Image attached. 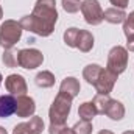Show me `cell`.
Instances as JSON below:
<instances>
[{
  "mask_svg": "<svg viewBox=\"0 0 134 134\" xmlns=\"http://www.w3.org/2000/svg\"><path fill=\"white\" fill-rule=\"evenodd\" d=\"M123 134H134V131H126V133H123Z\"/></svg>",
  "mask_w": 134,
  "mask_h": 134,
  "instance_id": "32",
  "label": "cell"
},
{
  "mask_svg": "<svg viewBox=\"0 0 134 134\" xmlns=\"http://www.w3.org/2000/svg\"><path fill=\"white\" fill-rule=\"evenodd\" d=\"M5 87L6 91L11 94V95H25L27 94V83L24 80L22 75H17V73H13L9 76H6L5 80Z\"/></svg>",
  "mask_w": 134,
  "mask_h": 134,
  "instance_id": "10",
  "label": "cell"
},
{
  "mask_svg": "<svg viewBox=\"0 0 134 134\" xmlns=\"http://www.w3.org/2000/svg\"><path fill=\"white\" fill-rule=\"evenodd\" d=\"M123 31H125V36L126 37L134 36V11L130 16H126L125 24H123Z\"/></svg>",
  "mask_w": 134,
  "mask_h": 134,
  "instance_id": "23",
  "label": "cell"
},
{
  "mask_svg": "<svg viewBox=\"0 0 134 134\" xmlns=\"http://www.w3.org/2000/svg\"><path fill=\"white\" fill-rule=\"evenodd\" d=\"M112 5H114V8H120V9H125L126 6H128V2L130 0H109Z\"/></svg>",
  "mask_w": 134,
  "mask_h": 134,
  "instance_id": "26",
  "label": "cell"
},
{
  "mask_svg": "<svg viewBox=\"0 0 134 134\" xmlns=\"http://www.w3.org/2000/svg\"><path fill=\"white\" fill-rule=\"evenodd\" d=\"M22 25L20 22L16 20H5L0 27V45L6 50V48H13L20 36H22Z\"/></svg>",
  "mask_w": 134,
  "mask_h": 134,
  "instance_id": "3",
  "label": "cell"
},
{
  "mask_svg": "<svg viewBox=\"0 0 134 134\" xmlns=\"http://www.w3.org/2000/svg\"><path fill=\"white\" fill-rule=\"evenodd\" d=\"M33 14L36 19L44 22L48 27H55L58 20V11H56V2L55 0H37L34 5Z\"/></svg>",
  "mask_w": 134,
  "mask_h": 134,
  "instance_id": "2",
  "label": "cell"
},
{
  "mask_svg": "<svg viewBox=\"0 0 134 134\" xmlns=\"http://www.w3.org/2000/svg\"><path fill=\"white\" fill-rule=\"evenodd\" d=\"M0 134H8V133H6V130H5V128H2V126H0Z\"/></svg>",
  "mask_w": 134,
  "mask_h": 134,
  "instance_id": "30",
  "label": "cell"
},
{
  "mask_svg": "<svg viewBox=\"0 0 134 134\" xmlns=\"http://www.w3.org/2000/svg\"><path fill=\"white\" fill-rule=\"evenodd\" d=\"M59 134H75V133H73V130H70V128H67V126H66V128H64Z\"/></svg>",
  "mask_w": 134,
  "mask_h": 134,
  "instance_id": "28",
  "label": "cell"
},
{
  "mask_svg": "<svg viewBox=\"0 0 134 134\" xmlns=\"http://www.w3.org/2000/svg\"><path fill=\"white\" fill-rule=\"evenodd\" d=\"M72 97H69L67 94L59 92L56 95V98L52 103L50 108V123H56V125H66V120L69 117L70 108H72Z\"/></svg>",
  "mask_w": 134,
  "mask_h": 134,
  "instance_id": "1",
  "label": "cell"
},
{
  "mask_svg": "<svg viewBox=\"0 0 134 134\" xmlns=\"http://www.w3.org/2000/svg\"><path fill=\"white\" fill-rule=\"evenodd\" d=\"M117 73L111 72L109 69H104L101 70L100 76L97 80V83L94 84V87L97 89V94H101V95H109V92L114 89V84L117 81Z\"/></svg>",
  "mask_w": 134,
  "mask_h": 134,
  "instance_id": "8",
  "label": "cell"
},
{
  "mask_svg": "<svg viewBox=\"0 0 134 134\" xmlns=\"http://www.w3.org/2000/svg\"><path fill=\"white\" fill-rule=\"evenodd\" d=\"M34 81H36V84H37L39 87L47 89V87H52V86L55 84V76H53V73H52V72L44 70V72H41V73H37V75H36Z\"/></svg>",
  "mask_w": 134,
  "mask_h": 134,
  "instance_id": "19",
  "label": "cell"
},
{
  "mask_svg": "<svg viewBox=\"0 0 134 134\" xmlns=\"http://www.w3.org/2000/svg\"><path fill=\"white\" fill-rule=\"evenodd\" d=\"M63 8L67 13H76V11H80L81 3H80V0H63Z\"/></svg>",
  "mask_w": 134,
  "mask_h": 134,
  "instance_id": "25",
  "label": "cell"
},
{
  "mask_svg": "<svg viewBox=\"0 0 134 134\" xmlns=\"http://www.w3.org/2000/svg\"><path fill=\"white\" fill-rule=\"evenodd\" d=\"M0 84H2V73H0Z\"/></svg>",
  "mask_w": 134,
  "mask_h": 134,
  "instance_id": "33",
  "label": "cell"
},
{
  "mask_svg": "<svg viewBox=\"0 0 134 134\" xmlns=\"http://www.w3.org/2000/svg\"><path fill=\"white\" fill-rule=\"evenodd\" d=\"M59 92L63 94H67L69 97L75 98L80 92V81L73 76H67L66 80H63L61 83V87H59Z\"/></svg>",
  "mask_w": 134,
  "mask_h": 134,
  "instance_id": "14",
  "label": "cell"
},
{
  "mask_svg": "<svg viewBox=\"0 0 134 134\" xmlns=\"http://www.w3.org/2000/svg\"><path fill=\"white\" fill-rule=\"evenodd\" d=\"M78 28H69L66 33H64V42H66L69 47H75V42H76V37H78Z\"/></svg>",
  "mask_w": 134,
  "mask_h": 134,
  "instance_id": "24",
  "label": "cell"
},
{
  "mask_svg": "<svg viewBox=\"0 0 134 134\" xmlns=\"http://www.w3.org/2000/svg\"><path fill=\"white\" fill-rule=\"evenodd\" d=\"M17 55H19V52H16V50H13V48H6L5 53H3V56H2L3 64L6 67H17L19 66V63H17Z\"/></svg>",
  "mask_w": 134,
  "mask_h": 134,
  "instance_id": "20",
  "label": "cell"
},
{
  "mask_svg": "<svg viewBox=\"0 0 134 134\" xmlns=\"http://www.w3.org/2000/svg\"><path fill=\"white\" fill-rule=\"evenodd\" d=\"M16 114V98L14 95H2L0 97V119H6Z\"/></svg>",
  "mask_w": 134,
  "mask_h": 134,
  "instance_id": "12",
  "label": "cell"
},
{
  "mask_svg": "<svg viewBox=\"0 0 134 134\" xmlns=\"http://www.w3.org/2000/svg\"><path fill=\"white\" fill-rule=\"evenodd\" d=\"M98 134H114V133H111V131H108V130H103V131H100Z\"/></svg>",
  "mask_w": 134,
  "mask_h": 134,
  "instance_id": "29",
  "label": "cell"
},
{
  "mask_svg": "<svg viewBox=\"0 0 134 134\" xmlns=\"http://www.w3.org/2000/svg\"><path fill=\"white\" fill-rule=\"evenodd\" d=\"M104 114H106L109 119H112V120H122L123 115H125V108H123V104H122L120 101L111 98L109 104H108V109H106Z\"/></svg>",
  "mask_w": 134,
  "mask_h": 134,
  "instance_id": "16",
  "label": "cell"
},
{
  "mask_svg": "<svg viewBox=\"0 0 134 134\" xmlns=\"http://www.w3.org/2000/svg\"><path fill=\"white\" fill-rule=\"evenodd\" d=\"M125 19H126V14L120 8H108L106 11H103V20L109 24H122L125 22Z\"/></svg>",
  "mask_w": 134,
  "mask_h": 134,
  "instance_id": "15",
  "label": "cell"
},
{
  "mask_svg": "<svg viewBox=\"0 0 134 134\" xmlns=\"http://www.w3.org/2000/svg\"><path fill=\"white\" fill-rule=\"evenodd\" d=\"M72 130L75 134H92V125L87 120H80Z\"/></svg>",
  "mask_w": 134,
  "mask_h": 134,
  "instance_id": "22",
  "label": "cell"
},
{
  "mask_svg": "<svg viewBox=\"0 0 134 134\" xmlns=\"http://www.w3.org/2000/svg\"><path fill=\"white\" fill-rule=\"evenodd\" d=\"M101 69L98 64H89V66H86V69L83 70V76H84V80L89 83V84H95L97 83V80H98V76H100L101 73Z\"/></svg>",
  "mask_w": 134,
  "mask_h": 134,
  "instance_id": "18",
  "label": "cell"
},
{
  "mask_svg": "<svg viewBox=\"0 0 134 134\" xmlns=\"http://www.w3.org/2000/svg\"><path fill=\"white\" fill-rule=\"evenodd\" d=\"M92 47H94V36L86 30H80L76 42H75V48H80L81 52L87 53L92 50Z\"/></svg>",
  "mask_w": 134,
  "mask_h": 134,
  "instance_id": "13",
  "label": "cell"
},
{
  "mask_svg": "<svg viewBox=\"0 0 134 134\" xmlns=\"http://www.w3.org/2000/svg\"><path fill=\"white\" fill-rule=\"evenodd\" d=\"M81 13L89 25H100L103 22V9L98 0H84L81 3Z\"/></svg>",
  "mask_w": 134,
  "mask_h": 134,
  "instance_id": "5",
  "label": "cell"
},
{
  "mask_svg": "<svg viewBox=\"0 0 134 134\" xmlns=\"http://www.w3.org/2000/svg\"><path fill=\"white\" fill-rule=\"evenodd\" d=\"M109 95H101V94H97L95 95V98L92 100V103L95 104V108H97V112L98 114H104L106 112V109H108V104H109Z\"/></svg>",
  "mask_w": 134,
  "mask_h": 134,
  "instance_id": "21",
  "label": "cell"
},
{
  "mask_svg": "<svg viewBox=\"0 0 134 134\" xmlns=\"http://www.w3.org/2000/svg\"><path fill=\"white\" fill-rule=\"evenodd\" d=\"M20 25H22L24 30H28V31L37 34V36H42V37H47V36H50V34L53 33V28L52 27H48L44 22H41L39 19H36L33 14L22 17Z\"/></svg>",
  "mask_w": 134,
  "mask_h": 134,
  "instance_id": "7",
  "label": "cell"
},
{
  "mask_svg": "<svg viewBox=\"0 0 134 134\" xmlns=\"http://www.w3.org/2000/svg\"><path fill=\"white\" fill-rule=\"evenodd\" d=\"M3 17V9H2V6H0V19Z\"/></svg>",
  "mask_w": 134,
  "mask_h": 134,
  "instance_id": "31",
  "label": "cell"
},
{
  "mask_svg": "<svg viewBox=\"0 0 134 134\" xmlns=\"http://www.w3.org/2000/svg\"><path fill=\"white\" fill-rule=\"evenodd\" d=\"M97 114H98V112H97V108H95V104H94L92 101H86V103H83V104L80 106V109H78V115L81 117V120H87V122H91Z\"/></svg>",
  "mask_w": 134,
  "mask_h": 134,
  "instance_id": "17",
  "label": "cell"
},
{
  "mask_svg": "<svg viewBox=\"0 0 134 134\" xmlns=\"http://www.w3.org/2000/svg\"><path fill=\"white\" fill-rule=\"evenodd\" d=\"M128 66V50L122 45H115L111 48L109 56H108V69L117 75L125 72Z\"/></svg>",
  "mask_w": 134,
  "mask_h": 134,
  "instance_id": "4",
  "label": "cell"
},
{
  "mask_svg": "<svg viewBox=\"0 0 134 134\" xmlns=\"http://www.w3.org/2000/svg\"><path fill=\"white\" fill-rule=\"evenodd\" d=\"M44 61V55L36 50V48H24V50H19V55H17V63L19 66L24 67V69H36L42 64Z\"/></svg>",
  "mask_w": 134,
  "mask_h": 134,
  "instance_id": "6",
  "label": "cell"
},
{
  "mask_svg": "<svg viewBox=\"0 0 134 134\" xmlns=\"http://www.w3.org/2000/svg\"><path fill=\"white\" fill-rule=\"evenodd\" d=\"M42 131H44V122H42V119L37 117V115H33L30 119V122L16 125L13 134H41Z\"/></svg>",
  "mask_w": 134,
  "mask_h": 134,
  "instance_id": "9",
  "label": "cell"
},
{
  "mask_svg": "<svg viewBox=\"0 0 134 134\" xmlns=\"http://www.w3.org/2000/svg\"><path fill=\"white\" fill-rule=\"evenodd\" d=\"M126 50L134 52V36H130V37H128V42H126Z\"/></svg>",
  "mask_w": 134,
  "mask_h": 134,
  "instance_id": "27",
  "label": "cell"
},
{
  "mask_svg": "<svg viewBox=\"0 0 134 134\" xmlns=\"http://www.w3.org/2000/svg\"><path fill=\"white\" fill-rule=\"evenodd\" d=\"M34 111H36V104L34 100L27 97V95H19L16 98V114L22 119H28L33 117Z\"/></svg>",
  "mask_w": 134,
  "mask_h": 134,
  "instance_id": "11",
  "label": "cell"
}]
</instances>
